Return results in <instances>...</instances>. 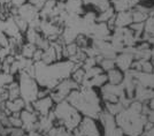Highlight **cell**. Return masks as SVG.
<instances>
[{
    "label": "cell",
    "mask_w": 154,
    "mask_h": 136,
    "mask_svg": "<svg viewBox=\"0 0 154 136\" xmlns=\"http://www.w3.org/2000/svg\"><path fill=\"white\" fill-rule=\"evenodd\" d=\"M114 15H113V9L112 8H108L106 11H103L101 15L99 16V21L100 22H103V21H108L109 19H112Z\"/></svg>",
    "instance_id": "obj_6"
},
{
    "label": "cell",
    "mask_w": 154,
    "mask_h": 136,
    "mask_svg": "<svg viewBox=\"0 0 154 136\" xmlns=\"http://www.w3.org/2000/svg\"><path fill=\"white\" fill-rule=\"evenodd\" d=\"M1 49H2V46H1V45H0V51H1Z\"/></svg>",
    "instance_id": "obj_9"
},
{
    "label": "cell",
    "mask_w": 154,
    "mask_h": 136,
    "mask_svg": "<svg viewBox=\"0 0 154 136\" xmlns=\"http://www.w3.org/2000/svg\"><path fill=\"white\" fill-rule=\"evenodd\" d=\"M36 50H37V46L35 45V44L26 43V42L22 45V49H21V57H23V58L26 59H31Z\"/></svg>",
    "instance_id": "obj_3"
},
{
    "label": "cell",
    "mask_w": 154,
    "mask_h": 136,
    "mask_svg": "<svg viewBox=\"0 0 154 136\" xmlns=\"http://www.w3.org/2000/svg\"><path fill=\"white\" fill-rule=\"evenodd\" d=\"M101 65L105 69H112L114 67V60L113 59H105L101 61Z\"/></svg>",
    "instance_id": "obj_7"
},
{
    "label": "cell",
    "mask_w": 154,
    "mask_h": 136,
    "mask_svg": "<svg viewBox=\"0 0 154 136\" xmlns=\"http://www.w3.org/2000/svg\"><path fill=\"white\" fill-rule=\"evenodd\" d=\"M108 77H109V81L115 85L122 82V75H121V73H120L119 71H115V69H113V71H109Z\"/></svg>",
    "instance_id": "obj_5"
},
{
    "label": "cell",
    "mask_w": 154,
    "mask_h": 136,
    "mask_svg": "<svg viewBox=\"0 0 154 136\" xmlns=\"http://www.w3.org/2000/svg\"><path fill=\"white\" fill-rule=\"evenodd\" d=\"M53 103L54 102L52 100L51 96H47L45 98L36 99L35 102H32V106H33L35 112L38 114L39 117H46L52 111Z\"/></svg>",
    "instance_id": "obj_1"
},
{
    "label": "cell",
    "mask_w": 154,
    "mask_h": 136,
    "mask_svg": "<svg viewBox=\"0 0 154 136\" xmlns=\"http://www.w3.org/2000/svg\"><path fill=\"white\" fill-rule=\"evenodd\" d=\"M132 22V15L128 12H120L119 15L115 17V24L119 27H123Z\"/></svg>",
    "instance_id": "obj_2"
},
{
    "label": "cell",
    "mask_w": 154,
    "mask_h": 136,
    "mask_svg": "<svg viewBox=\"0 0 154 136\" xmlns=\"http://www.w3.org/2000/svg\"><path fill=\"white\" fill-rule=\"evenodd\" d=\"M117 65L120 66L122 69H128V67L131 64V55L129 54H124V55H120L117 58Z\"/></svg>",
    "instance_id": "obj_4"
},
{
    "label": "cell",
    "mask_w": 154,
    "mask_h": 136,
    "mask_svg": "<svg viewBox=\"0 0 154 136\" xmlns=\"http://www.w3.org/2000/svg\"><path fill=\"white\" fill-rule=\"evenodd\" d=\"M55 1H57V0H55Z\"/></svg>",
    "instance_id": "obj_10"
},
{
    "label": "cell",
    "mask_w": 154,
    "mask_h": 136,
    "mask_svg": "<svg viewBox=\"0 0 154 136\" xmlns=\"http://www.w3.org/2000/svg\"><path fill=\"white\" fill-rule=\"evenodd\" d=\"M24 4H26V0H11V5L20 8L21 6H23Z\"/></svg>",
    "instance_id": "obj_8"
}]
</instances>
